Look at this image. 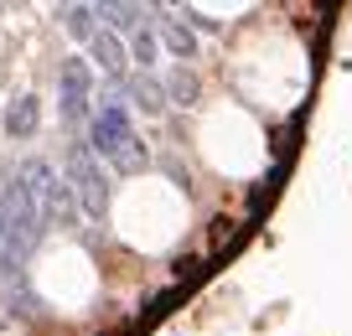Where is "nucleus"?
I'll list each match as a JSON object with an SVG mask.
<instances>
[{"label":"nucleus","instance_id":"nucleus-11","mask_svg":"<svg viewBox=\"0 0 352 336\" xmlns=\"http://www.w3.org/2000/svg\"><path fill=\"white\" fill-rule=\"evenodd\" d=\"M6 124H11V135H32V130H36V98H21V104H11Z\"/></svg>","mask_w":352,"mask_h":336},{"label":"nucleus","instance_id":"nucleus-3","mask_svg":"<svg viewBox=\"0 0 352 336\" xmlns=\"http://www.w3.org/2000/svg\"><path fill=\"white\" fill-rule=\"evenodd\" d=\"M67 186H73L78 207H83L94 223H104L114 181H109V171H104V161L94 155V145H73V155H67Z\"/></svg>","mask_w":352,"mask_h":336},{"label":"nucleus","instance_id":"nucleus-7","mask_svg":"<svg viewBox=\"0 0 352 336\" xmlns=\"http://www.w3.org/2000/svg\"><path fill=\"white\" fill-rule=\"evenodd\" d=\"M120 98H124L130 109H140V114H161V109L171 104V98H166V83H161L155 73H130V78L120 83Z\"/></svg>","mask_w":352,"mask_h":336},{"label":"nucleus","instance_id":"nucleus-2","mask_svg":"<svg viewBox=\"0 0 352 336\" xmlns=\"http://www.w3.org/2000/svg\"><path fill=\"white\" fill-rule=\"evenodd\" d=\"M88 145L99 161H109L114 171H140L151 155H145V140L130 124V104L120 93H109L99 109H94V124H88Z\"/></svg>","mask_w":352,"mask_h":336},{"label":"nucleus","instance_id":"nucleus-9","mask_svg":"<svg viewBox=\"0 0 352 336\" xmlns=\"http://www.w3.org/2000/svg\"><path fill=\"white\" fill-rule=\"evenodd\" d=\"M155 52H161V47H155V11H151V21H145L140 32L130 36V57H135V63H140V73H151V67L161 63V57H155Z\"/></svg>","mask_w":352,"mask_h":336},{"label":"nucleus","instance_id":"nucleus-4","mask_svg":"<svg viewBox=\"0 0 352 336\" xmlns=\"http://www.w3.org/2000/svg\"><path fill=\"white\" fill-rule=\"evenodd\" d=\"M63 120H83L88 114V98H94V73H88L83 57H67L63 63Z\"/></svg>","mask_w":352,"mask_h":336},{"label":"nucleus","instance_id":"nucleus-5","mask_svg":"<svg viewBox=\"0 0 352 336\" xmlns=\"http://www.w3.org/2000/svg\"><path fill=\"white\" fill-rule=\"evenodd\" d=\"M88 57H94V63H99V73H109L114 83H124V78H130V47H124V36L109 32V26H99V32H94Z\"/></svg>","mask_w":352,"mask_h":336},{"label":"nucleus","instance_id":"nucleus-1","mask_svg":"<svg viewBox=\"0 0 352 336\" xmlns=\"http://www.w3.org/2000/svg\"><path fill=\"white\" fill-rule=\"evenodd\" d=\"M47 228H52V223H47V207H42V197H36L26 166L0 171V274H6V280L21 274L26 254L36 249V238H42Z\"/></svg>","mask_w":352,"mask_h":336},{"label":"nucleus","instance_id":"nucleus-10","mask_svg":"<svg viewBox=\"0 0 352 336\" xmlns=\"http://www.w3.org/2000/svg\"><path fill=\"white\" fill-rule=\"evenodd\" d=\"M94 16H99V5H67L63 11V26L73 36H83V42H94V32H99V21H94Z\"/></svg>","mask_w":352,"mask_h":336},{"label":"nucleus","instance_id":"nucleus-8","mask_svg":"<svg viewBox=\"0 0 352 336\" xmlns=\"http://www.w3.org/2000/svg\"><path fill=\"white\" fill-rule=\"evenodd\" d=\"M161 83H166V98H171V104H182V109L197 104V73H192V67H171Z\"/></svg>","mask_w":352,"mask_h":336},{"label":"nucleus","instance_id":"nucleus-6","mask_svg":"<svg viewBox=\"0 0 352 336\" xmlns=\"http://www.w3.org/2000/svg\"><path fill=\"white\" fill-rule=\"evenodd\" d=\"M155 32H161L166 52L176 57V67L197 57V32H192V26L182 21V16H176V11H161V5H155Z\"/></svg>","mask_w":352,"mask_h":336}]
</instances>
